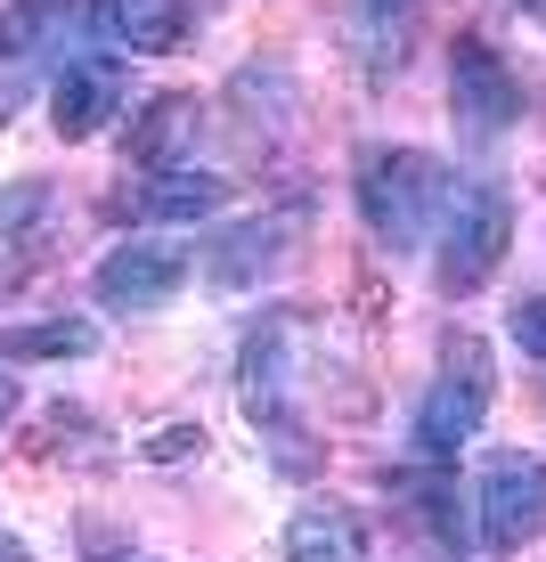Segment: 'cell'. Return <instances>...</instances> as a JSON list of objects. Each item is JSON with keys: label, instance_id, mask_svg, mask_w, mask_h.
Wrapping results in <instances>:
<instances>
[{"label": "cell", "instance_id": "6da1fadb", "mask_svg": "<svg viewBox=\"0 0 546 562\" xmlns=\"http://www.w3.org/2000/svg\"><path fill=\"white\" fill-rule=\"evenodd\" d=\"M350 188H359V221L383 254H424L448 221L457 171L433 147H359V180Z\"/></svg>", "mask_w": 546, "mask_h": 562}, {"label": "cell", "instance_id": "7a4b0ae2", "mask_svg": "<svg viewBox=\"0 0 546 562\" xmlns=\"http://www.w3.org/2000/svg\"><path fill=\"white\" fill-rule=\"evenodd\" d=\"M237 392H245V416H253V432L269 440V457H278V473H310V416H302V400H310V326L302 318H261L245 335V375H237Z\"/></svg>", "mask_w": 546, "mask_h": 562}, {"label": "cell", "instance_id": "3957f363", "mask_svg": "<svg viewBox=\"0 0 546 562\" xmlns=\"http://www.w3.org/2000/svg\"><path fill=\"white\" fill-rule=\"evenodd\" d=\"M490 400H498V367H490V342H481L473 326L441 335V367H433V383H424V400H416V424H408L416 457L448 464V457L465 449V440L481 432Z\"/></svg>", "mask_w": 546, "mask_h": 562}, {"label": "cell", "instance_id": "277c9868", "mask_svg": "<svg viewBox=\"0 0 546 562\" xmlns=\"http://www.w3.org/2000/svg\"><path fill=\"white\" fill-rule=\"evenodd\" d=\"M505 245H514V196H505L498 180H465L457 196H448L441 237H433V285L448 302L481 294V285L498 278Z\"/></svg>", "mask_w": 546, "mask_h": 562}, {"label": "cell", "instance_id": "5b68a950", "mask_svg": "<svg viewBox=\"0 0 546 562\" xmlns=\"http://www.w3.org/2000/svg\"><path fill=\"white\" fill-rule=\"evenodd\" d=\"M448 114H457V139L473 155L505 147L522 123V82L481 33H457V49H448Z\"/></svg>", "mask_w": 546, "mask_h": 562}, {"label": "cell", "instance_id": "8992f818", "mask_svg": "<svg viewBox=\"0 0 546 562\" xmlns=\"http://www.w3.org/2000/svg\"><path fill=\"white\" fill-rule=\"evenodd\" d=\"M473 530L490 554H522L546 538V457L531 449H498L473 473Z\"/></svg>", "mask_w": 546, "mask_h": 562}, {"label": "cell", "instance_id": "52a82bcc", "mask_svg": "<svg viewBox=\"0 0 546 562\" xmlns=\"http://www.w3.org/2000/svg\"><path fill=\"white\" fill-rule=\"evenodd\" d=\"M188 245H171V237H123L114 254L90 269V294H99V310H164L171 294L188 285Z\"/></svg>", "mask_w": 546, "mask_h": 562}, {"label": "cell", "instance_id": "ba28073f", "mask_svg": "<svg viewBox=\"0 0 546 562\" xmlns=\"http://www.w3.org/2000/svg\"><path fill=\"white\" fill-rule=\"evenodd\" d=\"M302 221H310L302 204H278V212H261V221H237V228H221V237L204 245V278L221 285V294H253L261 278H278V269L294 261V237H302Z\"/></svg>", "mask_w": 546, "mask_h": 562}, {"label": "cell", "instance_id": "9c48e42d", "mask_svg": "<svg viewBox=\"0 0 546 562\" xmlns=\"http://www.w3.org/2000/svg\"><path fill=\"white\" fill-rule=\"evenodd\" d=\"M123 57L114 49H74L66 66L49 74V123L57 139H99V131L123 114Z\"/></svg>", "mask_w": 546, "mask_h": 562}, {"label": "cell", "instance_id": "30bf717a", "mask_svg": "<svg viewBox=\"0 0 546 562\" xmlns=\"http://www.w3.org/2000/svg\"><path fill=\"white\" fill-rule=\"evenodd\" d=\"M221 204H229V180L197 164H164V171H147V188H131V221H147V228H197Z\"/></svg>", "mask_w": 546, "mask_h": 562}, {"label": "cell", "instance_id": "8fae6325", "mask_svg": "<svg viewBox=\"0 0 546 562\" xmlns=\"http://www.w3.org/2000/svg\"><path fill=\"white\" fill-rule=\"evenodd\" d=\"M416 16L424 0H350V49H359L367 82H392L416 49Z\"/></svg>", "mask_w": 546, "mask_h": 562}, {"label": "cell", "instance_id": "7c38bea8", "mask_svg": "<svg viewBox=\"0 0 546 562\" xmlns=\"http://www.w3.org/2000/svg\"><path fill=\"white\" fill-rule=\"evenodd\" d=\"M99 33L114 49H131V57H164V49H180L188 42V16H197V0H99Z\"/></svg>", "mask_w": 546, "mask_h": 562}, {"label": "cell", "instance_id": "4fadbf2b", "mask_svg": "<svg viewBox=\"0 0 546 562\" xmlns=\"http://www.w3.org/2000/svg\"><path fill=\"white\" fill-rule=\"evenodd\" d=\"M286 562H367L359 506H335V497L294 506V521H286Z\"/></svg>", "mask_w": 546, "mask_h": 562}, {"label": "cell", "instance_id": "5bb4252c", "mask_svg": "<svg viewBox=\"0 0 546 562\" xmlns=\"http://www.w3.org/2000/svg\"><path fill=\"white\" fill-rule=\"evenodd\" d=\"M90 351H99V326H90V318L0 326V367H25V359H90Z\"/></svg>", "mask_w": 546, "mask_h": 562}, {"label": "cell", "instance_id": "9a60e30c", "mask_svg": "<svg viewBox=\"0 0 546 562\" xmlns=\"http://www.w3.org/2000/svg\"><path fill=\"white\" fill-rule=\"evenodd\" d=\"M197 99H188V90H171V99H155L147 106V123H131V164H147V171H164L171 164V147L180 139H197Z\"/></svg>", "mask_w": 546, "mask_h": 562}, {"label": "cell", "instance_id": "2e32d148", "mask_svg": "<svg viewBox=\"0 0 546 562\" xmlns=\"http://www.w3.org/2000/svg\"><path fill=\"white\" fill-rule=\"evenodd\" d=\"M505 335H514L522 359H546V294H522L514 310H505Z\"/></svg>", "mask_w": 546, "mask_h": 562}, {"label": "cell", "instance_id": "e0dca14e", "mask_svg": "<svg viewBox=\"0 0 546 562\" xmlns=\"http://www.w3.org/2000/svg\"><path fill=\"white\" fill-rule=\"evenodd\" d=\"M0 562H33V554H25V538H9V530H0Z\"/></svg>", "mask_w": 546, "mask_h": 562}, {"label": "cell", "instance_id": "ac0fdd59", "mask_svg": "<svg viewBox=\"0 0 546 562\" xmlns=\"http://www.w3.org/2000/svg\"><path fill=\"white\" fill-rule=\"evenodd\" d=\"M16 416V375H0V424Z\"/></svg>", "mask_w": 546, "mask_h": 562}, {"label": "cell", "instance_id": "d6986e66", "mask_svg": "<svg viewBox=\"0 0 546 562\" xmlns=\"http://www.w3.org/2000/svg\"><path fill=\"white\" fill-rule=\"evenodd\" d=\"M522 9H538V0H522Z\"/></svg>", "mask_w": 546, "mask_h": 562}, {"label": "cell", "instance_id": "ffe728a7", "mask_svg": "<svg viewBox=\"0 0 546 562\" xmlns=\"http://www.w3.org/2000/svg\"><path fill=\"white\" fill-rule=\"evenodd\" d=\"M538 16H546V0H538Z\"/></svg>", "mask_w": 546, "mask_h": 562}]
</instances>
